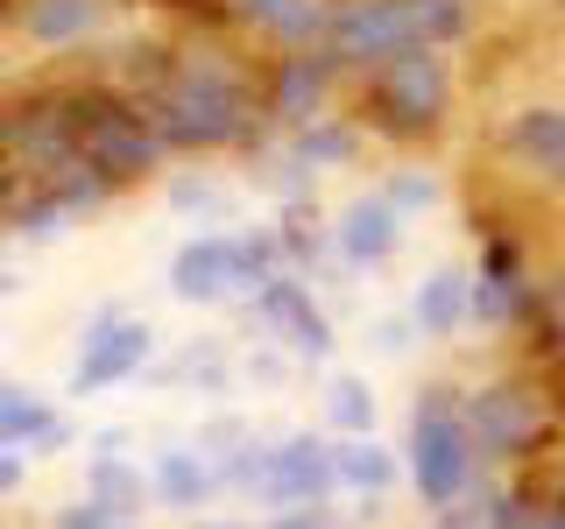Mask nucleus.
<instances>
[{
    "instance_id": "dca6fc26",
    "label": "nucleus",
    "mask_w": 565,
    "mask_h": 529,
    "mask_svg": "<svg viewBox=\"0 0 565 529\" xmlns=\"http://www.w3.org/2000/svg\"><path fill=\"white\" fill-rule=\"evenodd\" d=\"M340 481H332V431H282L269 438V466H262V487L255 501L269 508H311V501H332Z\"/></svg>"
},
{
    "instance_id": "aec40b11",
    "label": "nucleus",
    "mask_w": 565,
    "mask_h": 529,
    "mask_svg": "<svg viewBox=\"0 0 565 529\" xmlns=\"http://www.w3.org/2000/svg\"><path fill=\"white\" fill-rule=\"evenodd\" d=\"M276 149L290 155V163H305L311 176H326V170H353L375 141H367V128L340 106V114H318V120H305V128L276 134Z\"/></svg>"
},
{
    "instance_id": "7c9ffc66",
    "label": "nucleus",
    "mask_w": 565,
    "mask_h": 529,
    "mask_svg": "<svg viewBox=\"0 0 565 529\" xmlns=\"http://www.w3.org/2000/svg\"><path fill=\"white\" fill-rule=\"evenodd\" d=\"M523 487V529H565V481H516Z\"/></svg>"
},
{
    "instance_id": "6ab92c4d",
    "label": "nucleus",
    "mask_w": 565,
    "mask_h": 529,
    "mask_svg": "<svg viewBox=\"0 0 565 529\" xmlns=\"http://www.w3.org/2000/svg\"><path fill=\"white\" fill-rule=\"evenodd\" d=\"M411 325H417V339H431V346H452L459 332L473 325V276H467V261H438V269H424V282L411 290Z\"/></svg>"
},
{
    "instance_id": "e433bc0d",
    "label": "nucleus",
    "mask_w": 565,
    "mask_h": 529,
    "mask_svg": "<svg viewBox=\"0 0 565 529\" xmlns=\"http://www.w3.org/2000/svg\"><path fill=\"white\" fill-rule=\"evenodd\" d=\"M128 445H135V431H128V423H99V431L85 438V452H128Z\"/></svg>"
},
{
    "instance_id": "a19ab883",
    "label": "nucleus",
    "mask_w": 565,
    "mask_h": 529,
    "mask_svg": "<svg viewBox=\"0 0 565 529\" xmlns=\"http://www.w3.org/2000/svg\"><path fill=\"white\" fill-rule=\"evenodd\" d=\"M8 93H14V57H8V35H0V106H8Z\"/></svg>"
},
{
    "instance_id": "ea45409f",
    "label": "nucleus",
    "mask_w": 565,
    "mask_h": 529,
    "mask_svg": "<svg viewBox=\"0 0 565 529\" xmlns=\"http://www.w3.org/2000/svg\"><path fill=\"white\" fill-rule=\"evenodd\" d=\"M184 529H262V522H247V516H191Z\"/></svg>"
},
{
    "instance_id": "c756f323",
    "label": "nucleus",
    "mask_w": 565,
    "mask_h": 529,
    "mask_svg": "<svg viewBox=\"0 0 565 529\" xmlns=\"http://www.w3.org/2000/svg\"><path fill=\"white\" fill-rule=\"evenodd\" d=\"M411 346L417 339V325H411V311H382V317H367V353H382V360H411Z\"/></svg>"
},
{
    "instance_id": "412c9836",
    "label": "nucleus",
    "mask_w": 565,
    "mask_h": 529,
    "mask_svg": "<svg viewBox=\"0 0 565 529\" xmlns=\"http://www.w3.org/2000/svg\"><path fill=\"white\" fill-rule=\"evenodd\" d=\"M149 381L156 388H184V396H234L241 375H234V346L220 332H199L170 353V360H149Z\"/></svg>"
},
{
    "instance_id": "bb28decb",
    "label": "nucleus",
    "mask_w": 565,
    "mask_h": 529,
    "mask_svg": "<svg viewBox=\"0 0 565 529\" xmlns=\"http://www.w3.org/2000/svg\"><path fill=\"white\" fill-rule=\"evenodd\" d=\"M57 423V402L43 396V388H29V381H0V445H35V438Z\"/></svg>"
},
{
    "instance_id": "b1692460",
    "label": "nucleus",
    "mask_w": 565,
    "mask_h": 529,
    "mask_svg": "<svg viewBox=\"0 0 565 529\" xmlns=\"http://www.w3.org/2000/svg\"><path fill=\"white\" fill-rule=\"evenodd\" d=\"M318 417H326V431L332 438H367V431H382V396H375V381L367 375H326V388H318Z\"/></svg>"
},
{
    "instance_id": "a878e982",
    "label": "nucleus",
    "mask_w": 565,
    "mask_h": 529,
    "mask_svg": "<svg viewBox=\"0 0 565 529\" xmlns=\"http://www.w3.org/2000/svg\"><path fill=\"white\" fill-rule=\"evenodd\" d=\"M375 191L403 212V219H417V212H438V205H446V176L424 163V155H396V163L382 170Z\"/></svg>"
},
{
    "instance_id": "39448f33",
    "label": "nucleus",
    "mask_w": 565,
    "mask_h": 529,
    "mask_svg": "<svg viewBox=\"0 0 565 529\" xmlns=\"http://www.w3.org/2000/svg\"><path fill=\"white\" fill-rule=\"evenodd\" d=\"M473 29H481L473 0H332L326 50L353 78V71H367L382 57H403V50H417V43L459 50Z\"/></svg>"
},
{
    "instance_id": "cd10ccee",
    "label": "nucleus",
    "mask_w": 565,
    "mask_h": 529,
    "mask_svg": "<svg viewBox=\"0 0 565 529\" xmlns=\"http://www.w3.org/2000/svg\"><path fill=\"white\" fill-rule=\"evenodd\" d=\"M212 466H220V494H241V501H255L262 466H269V438H262V431H247L241 445H234V452H220Z\"/></svg>"
},
{
    "instance_id": "72a5a7b5",
    "label": "nucleus",
    "mask_w": 565,
    "mask_h": 529,
    "mask_svg": "<svg viewBox=\"0 0 565 529\" xmlns=\"http://www.w3.org/2000/svg\"><path fill=\"white\" fill-rule=\"evenodd\" d=\"M247 431H255V423H247V417H234V410H220V417H205V423H199V445H205L212 458H220V452H234V445H241Z\"/></svg>"
},
{
    "instance_id": "f704fd0d",
    "label": "nucleus",
    "mask_w": 565,
    "mask_h": 529,
    "mask_svg": "<svg viewBox=\"0 0 565 529\" xmlns=\"http://www.w3.org/2000/svg\"><path fill=\"white\" fill-rule=\"evenodd\" d=\"M29 466H35V458L22 445H0V501H14V494L29 487Z\"/></svg>"
},
{
    "instance_id": "f3484780",
    "label": "nucleus",
    "mask_w": 565,
    "mask_h": 529,
    "mask_svg": "<svg viewBox=\"0 0 565 529\" xmlns=\"http://www.w3.org/2000/svg\"><path fill=\"white\" fill-rule=\"evenodd\" d=\"M332 0H226V29L255 50H326Z\"/></svg>"
},
{
    "instance_id": "c85d7f7f",
    "label": "nucleus",
    "mask_w": 565,
    "mask_h": 529,
    "mask_svg": "<svg viewBox=\"0 0 565 529\" xmlns=\"http://www.w3.org/2000/svg\"><path fill=\"white\" fill-rule=\"evenodd\" d=\"M234 375H241V388H282V381L297 375V360L276 339H255V346L234 353Z\"/></svg>"
},
{
    "instance_id": "7ed1b4c3",
    "label": "nucleus",
    "mask_w": 565,
    "mask_h": 529,
    "mask_svg": "<svg viewBox=\"0 0 565 529\" xmlns=\"http://www.w3.org/2000/svg\"><path fill=\"white\" fill-rule=\"evenodd\" d=\"M71 93H78V170H93L114 198H128L141 184H163L170 149L128 85H114L99 71V78H71Z\"/></svg>"
},
{
    "instance_id": "a211bd4d",
    "label": "nucleus",
    "mask_w": 565,
    "mask_h": 529,
    "mask_svg": "<svg viewBox=\"0 0 565 529\" xmlns=\"http://www.w3.org/2000/svg\"><path fill=\"white\" fill-rule=\"evenodd\" d=\"M149 494L170 516H199V508L220 501V466H212V452L199 438H170V445L149 458Z\"/></svg>"
},
{
    "instance_id": "37998d69",
    "label": "nucleus",
    "mask_w": 565,
    "mask_h": 529,
    "mask_svg": "<svg viewBox=\"0 0 565 529\" xmlns=\"http://www.w3.org/2000/svg\"><path fill=\"white\" fill-rule=\"evenodd\" d=\"M114 529H141V522H114Z\"/></svg>"
},
{
    "instance_id": "473e14b6",
    "label": "nucleus",
    "mask_w": 565,
    "mask_h": 529,
    "mask_svg": "<svg viewBox=\"0 0 565 529\" xmlns=\"http://www.w3.org/2000/svg\"><path fill=\"white\" fill-rule=\"evenodd\" d=\"M262 529H347V516L332 501H311V508H276Z\"/></svg>"
},
{
    "instance_id": "393cba45",
    "label": "nucleus",
    "mask_w": 565,
    "mask_h": 529,
    "mask_svg": "<svg viewBox=\"0 0 565 529\" xmlns=\"http://www.w3.org/2000/svg\"><path fill=\"white\" fill-rule=\"evenodd\" d=\"M163 205L177 212V219H191V226H226L234 184H220L212 170H170L163 176Z\"/></svg>"
},
{
    "instance_id": "f8f14e48",
    "label": "nucleus",
    "mask_w": 565,
    "mask_h": 529,
    "mask_svg": "<svg viewBox=\"0 0 565 529\" xmlns=\"http://www.w3.org/2000/svg\"><path fill=\"white\" fill-rule=\"evenodd\" d=\"M473 276V325L481 332H516L530 325V311H537V269H530L523 240L509 234V226H488L481 234V255L467 261Z\"/></svg>"
},
{
    "instance_id": "ddd939ff",
    "label": "nucleus",
    "mask_w": 565,
    "mask_h": 529,
    "mask_svg": "<svg viewBox=\"0 0 565 529\" xmlns=\"http://www.w3.org/2000/svg\"><path fill=\"white\" fill-rule=\"evenodd\" d=\"M494 155L523 191L565 198V106L558 99H523L494 128Z\"/></svg>"
},
{
    "instance_id": "58836bf2",
    "label": "nucleus",
    "mask_w": 565,
    "mask_h": 529,
    "mask_svg": "<svg viewBox=\"0 0 565 529\" xmlns=\"http://www.w3.org/2000/svg\"><path fill=\"white\" fill-rule=\"evenodd\" d=\"M14 198H22V176H14V163L0 155V219H8V205H14Z\"/></svg>"
},
{
    "instance_id": "9b49d317",
    "label": "nucleus",
    "mask_w": 565,
    "mask_h": 529,
    "mask_svg": "<svg viewBox=\"0 0 565 529\" xmlns=\"http://www.w3.org/2000/svg\"><path fill=\"white\" fill-rule=\"evenodd\" d=\"M241 311L255 317V325L269 332L297 367H326L332 353H340V325H332L326 296H318V282L297 276V269L269 276V282H262V296H255V304H241Z\"/></svg>"
},
{
    "instance_id": "1a4fd4ad",
    "label": "nucleus",
    "mask_w": 565,
    "mask_h": 529,
    "mask_svg": "<svg viewBox=\"0 0 565 529\" xmlns=\"http://www.w3.org/2000/svg\"><path fill=\"white\" fill-rule=\"evenodd\" d=\"M156 353H163V332H156L149 317L128 311V304H99V311L78 325V339H71L64 396L85 402V396H106V388H128V381L149 375Z\"/></svg>"
},
{
    "instance_id": "423d86ee",
    "label": "nucleus",
    "mask_w": 565,
    "mask_h": 529,
    "mask_svg": "<svg viewBox=\"0 0 565 529\" xmlns=\"http://www.w3.org/2000/svg\"><path fill=\"white\" fill-rule=\"evenodd\" d=\"M269 276H282L276 226H205L170 255L163 290L184 311H226V304H255Z\"/></svg>"
},
{
    "instance_id": "2eb2a0df",
    "label": "nucleus",
    "mask_w": 565,
    "mask_h": 529,
    "mask_svg": "<svg viewBox=\"0 0 565 529\" xmlns=\"http://www.w3.org/2000/svg\"><path fill=\"white\" fill-rule=\"evenodd\" d=\"M403 234H411V219H403L382 191H353L347 205L326 212V247H332V261H340L347 276L388 269V261L403 255Z\"/></svg>"
},
{
    "instance_id": "9d476101",
    "label": "nucleus",
    "mask_w": 565,
    "mask_h": 529,
    "mask_svg": "<svg viewBox=\"0 0 565 529\" xmlns=\"http://www.w3.org/2000/svg\"><path fill=\"white\" fill-rule=\"evenodd\" d=\"M347 106V64L332 50H269L262 57V120L269 134H290L318 114Z\"/></svg>"
},
{
    "instance_id": "f03ea898",
    "label": "nucleus",
    "mask_w": 565,
    "mask_h": 529,
    "mask_svg": "<svg viewBox=\"0 0 565 529\" xmlns=\"http://www.w3.org/2000/svg\"><path fill=\"white\" fill-rule=\"evenodd\" d=\"M347 114L367 128V141L396 155H424L452 134L459 114V57L438 43H417L403 57H382L347 78Z\"/></svg>"
},
{
    "instance_id": "f257e3e1",
    "label": "nucleus",
    "mask_w": 565,
    "mask_h": 529,
    "mask_svg": "<svg viewBox=\"0 0 565 529\" xmlns=\"http://www.w3.org/2000/svg\"><path fill=\"white\" fill-rule=\"evenodd\" d=\"M163 134L170 163H205V155H255L269 141L262 120V57L234 50L226 35H170L163 64L135 93Z\"/></svg>"
},
{
    "instance_id": "2f4dec72",
    "label": "nucleus",
    "mask_w": 565,
    "mask_h": 529,
    "mask_svg": "<svg viewBox=\"0 0 565 529\" xmlns=\"http://www.w3.org/2000/svg\"><path fill=\"white\" fill-rule=\"evenodd\" d=\"M43 529H114V516H106L93 494H71V501L50 508V522H43Z\"/></svg>"
},
{
    "instance_id": "79ce46f5",
    "label": "nucleus",
    "mask_w": 565,
    "mask_h": 529,
    "mask_svg": "<svg viewBox=\"0 0 565 529\" xmlns=\"http://www.w3.org/2000/svg\"><path fill=\"white\" fill-rule=\"evenodd\" d=\"M558 367H565V304H558Z\"/></svg>"
},
{
    "instance_id": "5701e85b",
    "label": "nucleus",
    "mask_w": 565,
    "mask_h": 529,
    "mask_svg": "<svg viewBox=\"0 0 565 529\" xmlns=\"http://www.w3.org/2000/svg\"><path fill=\"white\" fill-rule=\"evenodd\" d=\"M85 494L106 508L114 522H141L156 508L149 494V466H135L128 452H85Z\"/></svg>"
},
{
    "instance_id": "20e7f679",
    "label": "nucleus",
    "mask_w": 565,
    "mask_h": 529,
    "mask_svg": "<svg viewBox=\"0 0 565 529\" xmlns=\"http://www.w3.org/2000/svg\"><path fill=\"white\" fill-rule=\"evenodd\" d=\"M459 388L467 381H424L417 402H411V423H403V481H411V494L424 508H459L473 501L488 481L481 452H473V431H467V410H459Z\"/></svg>"
},
{
    "instance_id": "4c0bfd02",
    "label": "nucleus",
    "mask_w": 565,
    "mask_h": 529,
    "mask_svg": "<svg viewBox=\"0 0 565 529\" xmlns=\"http://www.w3.org/2000/svg\"><path fill=\"white\" fill-rule=\"evenodd\" d=\"M431 529H488V522H481V508H473V501H459V508H438Z\"/></svg>"
},
{
    "instance_id": "6e6552de",
    "label": "nucleus",
    "mask_w": 565,
    "mask_h": 529,
    "mask_svg": "<svg viewBox=\"0 0 565 529\" xmlns=\"http://www.w3.org/2000/svg\"><path fill=\"white\" fill-rule=\"evenodd\" d=\"M0 155L22 184H43L57 170H78V93L71 78H29L0 106Z\"/></svg>"
},
{
    "instance_id": "4468645a",
    "label": "nucleus",
    "mask_w": 565,
    "mask_h": 529,
    "mask_svg": "<svg viewBox=\"0 0 565 529\" xmlns=\"http://www.w3.org/2000/svg\"><path fill=\"white\" fill-rule=\"evenodd\" d=\"M120 22V0H14L8 35L35 57H78V50H99Z\"/></svg>"
},
{
    "instance_id": "4be33fe9",
    "label": "nucleus",
    "mask_w": 565,
    "mask_h": 529,
    "mask_svg": "<svg viewBox=\"0 0 565 529\" xmlns=\"http://www.w3.org/2000/svg\"><path fill=\"white\" fill-rule=\"evenodd\" d=\"M332 481H340L347 501H388L403 487V452L382 445L375 431L367 438H332Z\"/></svg>"
},
{
    "instance_id": "c9c22d12",
    "label": "nucleus",
    "mask_w": 565,
    "mask_h": 529,
    "mask_svg": "<svg viewBox=\"0 0 565 529\" xmlns=\"http://www.w3.org/2000/svg\"><path fill=\"white\" fill-rule=\"evenodd\" d=\"M71 445H78V423H71V417L57 410V423H50V431L29 445V458H57V452H71Z\"/></svg>"
},
{
    "instance_id": "0eeeda50",
    "label": "nucleus",
    "mask_w": 565,
    "mask_h": 529,
    "mask_svg": "<svg viewBox=\"0 0 565 529\" xmlns=\"http://www.w3.org/2000/svg\"><path fill=\"white\" fill-rule=\"evenodd\" d=\"M459 410H467V431H473V452H481L488 473H523L537 466L544 445L558 431V410H552V388H544L530 367H494V375L459 388Z\"/></svg>"
},
{
    "instance_id": "c03bdc74",
    "label": "nucleus",
    "mask_w": 565,
    "mask_h": 529,
    "mask_svg": "<svg viewBox=\"0 0 565 529\" xmlns=\"http://www.w3.org/2000/svg\"><path fill=\"white\" fill-rule=\"evenodd\" d=\"M558 106H565V99H558Z\"/></svg>"
}]
</instances>
